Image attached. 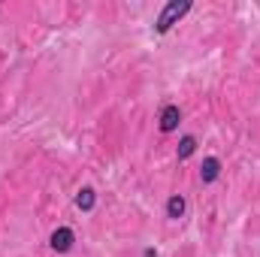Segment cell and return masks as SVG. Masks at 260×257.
<instances>
[{"mask_svg": "<svg viewBox=\"0 0 260 257\" xmlns=\"http://www.w3.org/2000/svg\"><path fill=\"white\" fill-rule=\"evenodd\" d=\"M191 0H170L167 6H164V12L157 15V24H154V30L157 34H170L173 30V24H179L188 12H191Z\"/></svg>", "mask_w": 260, "mask_h": 257, "instance_id": "cell-1", "label": "cell"}, {"mask_svg": "<svg viewBox=\"0 0 260 257\" xmlns=\"http://www.w3.org/2000/svg\"><path fill=\"white\" fill-rule=\"evenodd\" d=\"M73 242H76V233L70 230V227H58L52 236H49V245L58 251V254H64V251H70L73 248Z\"/></svg>", "mask_w": 260, "mask_h": 257, "instance_id": "cell-2", "label": "cell"}, {"mask_svg": "<svg viewBox=\"0 0 260 257\" xmlns=\"http://www.w3.org/2000/svg\"><path fill=\"white\" fill-rule=\"evenodd\" d=\"M179 121H182L179 106H176V103H167L164 112H160V133H173V130L179 127Z\"/></svg>", "mask_w": 260, "mask_h": 257, "instance_id": "cell-3", "label": "cell"}, {"mask_svg": "<svg viewBox=\"0 0 260 257\" xmlns=\"http://www.w3.org/2000/svg\"><path fill=\"white\" fill-rule=\"evenodd\" d=\"M218 176H221V160H218V157H206V160H203V170H200V179H203V185H212V182H218Z\"/></svg>", "mask_w": 260, "mask_h": 257, "instance_id": "cell-4", "label": "cell"}, {"mask_svg": "<svg viewBox=\"0 0 260 257\" xmlns=\"http://www.w3.org/2000/svg\"><path fill=\"white\" fill-rule=\"evenodd\" d=\"M185 209H188V203H185V197H182V194H173V197L167 200V218L179 221V218L185 215Z\"/></svg>", "mask_w": 260, "mask_h": 257, "instance_id": "cell-5", "label": "cell"}, {"mask_svg": "<svg viewBox=\"0 0 260 257\" xmlns=\"http://www.w3.org/2000/svg\"><path fill=\"white\" fill-rule=\"evenodd\" d=\"M94 203H97V194L91 191V188H82V191L76 194V206H79L82 212H91Z\"/></svg>", "mask_w": 260, "mask_h": 257, "instance_id": "cell-6", "label": "cell"}, {"mask_svg": "<svg viewBox=\"0 0 260 257\" xmlns=\"http://www.w3.org/2000/svg\"><path fill=\"white\" fill-rule=\"evenodd\" d=\"M194 151H197V139L194 136H182V142H179V160H188Z\"/></svg>", "mask_w": 260, "mask_h": 257, "instance_id": "cell-7", "label": "cell"}, {"mask_svg": "<svg viewBox=\"0 0 260 257\" xmlns=\"http://www.w3.org/2000/svg\"><path fill=\"white\" fill-rule=\"evenodd\" d=\"M142 257H157V251H154V248H145V254Z\"/></svg>", "mask_w": 260, "mask_h": 257, "instance_id": "cell-8", "label": "cell"}]
</instances>
